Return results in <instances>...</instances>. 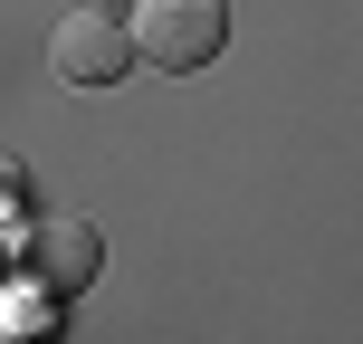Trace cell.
<instances>
[{
	"label": "cell",
	"mask_w": 363,
	"mask_h": 344,
	"mask_svg": "<svg viewBox=\"0 0 363 344\" xmlns=\"http://www.w3.org/2000/svg\"><path fill=\"white\" fill-rule=\"evenodd\" d=\"M19 268L38 277V296H77V287H96L106 249H96V230H86V220H38V230H29V258H19Z\"/></svg>",
	"instance_id": "obj_3"
},
{
	"label": "cell",
	"mask_w": 363,
	"mask_h": 344,
	"mask_svg": "<svg viewBox=\"0 0 363 344\" xmlns=\"http://www.w3.org/2000/svg\"><path fill=\"white\" fill-rule=\"evenodd\" d=\"M134 48L163 77H201L230 48V0H134Z\"/></svg>",
	"instance_id": "obj_1"
},
{
	"label": "cell",
	"mask_w": 363,
	"mask_h": 344,
	"mask_svg": "<svg viewBox=\"0 0 363 344\" xmlns=\"http://www.w3.org/2000/svg\"><path fill=\"white\" fill-rule=\"evenodd\" d=\"M48 67H57V87H125L134 29L106 19V10H67V19L48 29Z\"/></svg>",
	"instance_id": "obj_2"
}]
</instances>
